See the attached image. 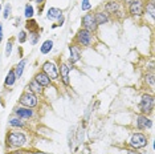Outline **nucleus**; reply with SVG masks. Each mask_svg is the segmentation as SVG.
<instances>
[{"instance_id":"f257e3e1","label":"nucleus","mask_w":155,"mask_h":154,"mask_svg":"<svg viewBox=\"0 0 155 154\" xmlns=\"http://www.w3.org/2000/svg\"><path fill=\"white\" fill-rule=\"evenodd\" d=\"M33 138L29 132H24L21 129H11L5 133L4 148L7 152L16 149H31Z\"/></svg>"},{"instance_id":"f03ea898","label":"nucleus","mask_w":155,"mask_h":154,"mask_svg":"<svg viewBox=\"0 0 155 154\" xmlns=\"http://www.w3.org/2000/svg\"><path fill=\"white\" fill-rule=\"evenodd\" d=\"M76 45H78L84 49V48H94L98 44V38H97V33H93L90 31H86L84 28H80L76 32L73 41Z\"/></svg>"},{"instance_id":"7ed1b4c3","label":"nucleus","mask_w":155,"mask_h":154,"mask_svg":"<svg viewBox=\"0 0 155 154\" xmlns=\"http://www.w3.org/2000/svg\"><path fill=\"white\" fill-rule=\"evenodd\" d=\"M154 106H155V97L153 92H144L140 96V100L138 102V113L144 116H151L154 113Z\"/></svg>"},{"instance_id":"20e7f679","label":"nucleus","mask_w":155,"mask_h":154,"mask_svg":"<svg viewBox=\"0 0 155 154\" xmlns=\"http://www.w3.org/2000/svg\"><path fill=\"white\" fill-rule=\"evenodd\" d=\"M147 145H149V137L143 132H133L127 143H126L127 148L135 149V150L144 149V148H147Z\"/></svg>"},{"instance_id":"39448f33","label":"nucleus","mask_w":155,"mask_h":154,"mask_svg":"<svg viewBox=\"0 0 155 154\" xmlns=\"http://www.w3.org/2000/svg\"><path fill=\"white\" fill-rule=\"evenodd\" d=\"M17 105L25 106V108H32V109H37V108L40 106V97L31 93V92H28V90H24V92L20 94Z\"/></svg>"},{"instance_id":"423d86ee","label":"nucleus","mask_w":155,"mask_h":154,"mask_svg":"<svg viewBox=\"0 0 155 154\" xmlns=\"http://www.w3.org/2000/svg\"><path fill=\"white\" fill-rule=\"evenodd\" d=\"M40 71L44 72L49 79L52 80V82L60 81V73H58V64L56 60H47L44 61L40 66Z\"/></svg>"},{"instance_id":"0eeeda50","label":"nucleus","mask_w":155,"mask_h":154,"mask_svg":"<svg viewBox=\"0 0 155 154\" xmlns=\"http://www.w3.org/2000/svg\"><path fill=\"white\" fill-rule=\"evenodd\" d=\"M12 114L16 116V117H20L23 120L27 121H36L38 118V112L37 109H32V108H25V106H20V105H16L12 110Z\"/></svg>"},{"instance_id":"6e6552de","label":"nucleus","mask_w":155,"mask_h":154,"mask_svg":"<svg viewBox=\"0 0 155 154\" xmlns=\"http://www.w3.org/2000/svg\"><path fill=\"white\" fill-rule=\"evenodd\" d=\"M127 13L134 20H140L144 16V0H133L127 5Z\"/></svg>"},{"instance_id":"1a4fd4ad","label":"nucleus","mask_w":155,"mask_h":154,"mask_svg":"<svg viewBox=\"0 0 155 154\" xmlns=\"http://www.w3.org/2000/svg\"><path fill=\"white\" fill-rule=\"evenodd\" d=\"M134 126L137 130L143 132V130H150L154 126V122L150 118V116H144V114H135L134 116Z\"/></svg>"},{"instance_id":"9d476101","label":"nucleus","mask_w":155,"mask_h":154,"mask_svg":"<svg viewBox=\"0 0 155 154\" xmlns=\"http://www.w3.org/2000/svg\"><path fill=\"white\" fill-rule=\"evenodd\" d=\"M58 73H60V81L62 82V85L69 88L70 86V71L73 69V66L68 64V61L58 60Z\"/></svg>"},{"instance_id":"9b49d317","label":"nucleus","mask_w":155,"mask_h":154,"mask_svg":"<svg viewBox=\"0 0 155 154\" xmlns=\"http://www.w3.org/2000/svg\"><path fill=\"white\" fill-rule=\"evenodd\" d=\"M81 28L86 31H90L93 33L98 32V25L96 23V19H94V12L93 11H87L85 15L81 19Z\"/></svg>"},{"instance_id":"f8f14e48","label":"nucleus","mask_w":155,"mask_h":154,"mask_svg":"<svg viewBox=\"0 0 155 154\" xmlns=\"http://www.w3.org/2000/svg\"><path fill=\"white\" fill-rule=\"evenodd\" d=\"M69 49V57H68V64L70 66H74L77 62L82 60V48L76 45L74 43H70L68 45Z\"/></svg>"},{"instance_id":"ddd939ff","label":"nucleus","mask_w":155,"mask_h":154,"mask_svg":"<svg viewBox=\"0 0 155 154\" xmlns=\"http://www.w3.org/2000/svg\"><path fill=\"white\" fill-rule=\"evenodd\" d=\"M102 9H104L111 19L118 11L123 9V3H122V0H106L104 7H102Z\"/></svg>"},{"instance_id":"4468645a","label":"nucleus","mask_w":155,"mask_h":154,"mask_svg":"<svg viewBox=\"0 0 155 154\" xmlns=\"http://www.w3.org/2000/svg\"><path fill=\"white\" fill-rule=\"evenodd\" d=\"M8 126L11 129H21V130H27V129L31 128V121L23 120L20 117H16V116H11L8 118Z\"/></svg>"},{"instance_id":"2eb2a0df","label":"nucleus","mask_w":155,"mask_h":154,"mask_svg":"<svg viewBox=\"0 0 155 154\" xmlns=\"http://www.w3.org/2000/svg\"><path fill=\"white\" fill-rule=\"evenodd\" d=\"M93 12H94V19H96V23H97L98 27L106 25V24H109L111 22L110 16H109L104 9H102V7H100V8L96 9V11H93Z\"/></svg>"},{"instance_id":"dca6fc26","label":"nucleus","mask_w":155,"mask_h":154,"mask_svg":"<svg viewBox=\"0 0 155 154\" xmlns=\"http://www.w3.org/2000/svg\"><path fill=\"white\" fill-rule=\"evenodd\" d=\"M25 90H28V92H31L33 94H36V96H38V97H44V93H45V88H43V86H41L35 79L29 80V82L27 84Z\"/></svg>"},{"instance_id":"f3484780","label":"nucleus","mask_w":155,"mask_h":154,"mask_svg":"<svg viewBox=\"0 0 155 154\" xmlns=\"http://www.w3.org/2000/svg\"><path fill=\"white\" fill-rule=\"evenodd\" d=\"M85 128H86V125H84L82 122L76 128V130H74V141H76L74 150L78 149L84 143V141H85Z\"/></svg>"},{"instance_id":"a211bd4d","label":"nucleus","mask_w":155,"mask_h":154,"mask_svg":"<svg viewBox=\"0 0 155 154\" xmlns=\"http://www.w3.org/2000/svg\"><path fill=\"white\" fill-rule=\"evenodd\" d=\"M33 79L36 80V81H37L38 84H40V85L43 86V88H45V89H47V88H51L52 84H53V82H52V80L49 79V77H48L47 75H45L44 72H41V71H38V72L35 73Z\"/></svg>"},{"instance_id":"6ab92c4d","label":"nucleus","mask_w":155,"mask_h":154,"mask_svg":"<svg viewBox=\"0 0 155 154\" xmlns=\"http://www.w3.org/2000/svg\"><path fill=\"white\" fill-rule=\"evenodd\" d=\"M61 15H64V12H62L61 8H57V7H51V8H48L47 11V19L51 20V22H57V19Z\"/></svg>"},{"instance_id":"aec40b11","label":"nucleus","mask_w":155,"mask_h":154,"mask_svg":"<svg viewBox=\"0 0 155 154\" xmlns=\"http://www.w3.org/2000/svg\"><path fill=\"white\" fill-rule=\"evenodd\" d=\"M100 105V101H91V102L89 104V106L86 108V110H85V113H84V121H82V124L84 125H86L87 122H89L90 120V117H91V114H93V112L96 110V108Z\"/></svg>"},{"instance_id":"412c9836","label":"nucleus","mask_w":155,"mask_h":154,"mask_svg":"<svg viewBox=\"0 0 155 154\" xmlns=\"http://www.w3.org/2000/svg\"><path fill=\"white\" fill-rule=\"evenodd\" d=\"M16 81H17V77L15 75V71H13V68H11L4 79V88H11V86L16 84Z\"/></svg>"},{"instance_id":"4be33fe9","label":"nucleus","mask_w":155,"mask_h":154,"mask_svg":"<svg viewBox=\"0 0 155 154\" xmlns=\"http://www.w3.org/2000/svg\"><path fill=\"white\" fill-rule=\"evenodd\" d=\"M143 82L146 84V86H149L150 90L153 92L154 88H155V73L154 72H144Z\"/></svg>"},{"instance_id":"5701e85b","label":"nucleus","mask_w":155,"mask_h":154,"mask_svg":"<svg viewBox=\"0 0 155 154\" xmlns=\"http://www.w3.org/2000/svg\"><path fill=\"white\" fill-rule=\"evenodd\" d=\"M74 130H76V126H70L68 129V134H66V142H68V148H69L70 152H73V150H74V146H76Z\"/></svg>"},{"instance_id":"b1692460","label":"nucleus","mask_w":155,"mask_h":154,"mask_svg":"<svg viewBox=\"0 0 155 154\" xmlns=\"http://www.w3.org/2000/svg\"><path fill=\"white\" fill-rule=\"evenodd\" d=\"M53 40L52 38H48V40H45L43 41V44L40 45V53L41 55H48V53H51L52 49H53Z\"/></svg>"},{"instance_id":"393cba45","label":"nucleus","mask_w":155,"mask_h":154,"mask_svg":"<svg viewBox=\"0 0 155 154\" xmlns=\"http://www.w3.org/2000/svg\"><path fill=\"white\" fill-rule=\"evenodd\" d=\"M27 62H28V60L27 59H21L17 64L13 66V71H15V75H16V77L17 79H20V77L23 76V73H24V69H25V65H27Z\"/></svg>"},{"instance_id":"a878e982","label":"nucleus","mask_w":155,"mask_h":154,"mask_svg":"<svg viewBox=\"0 0 155 154\" xmlns=\"http://www.w3.org/2000/svg\"><path fill=\"white\" fill-rule=\"evenodd\" d=\"M40 37H41L40 31H32V32H28V40H29L31 45H37L38 43H40Z\"/></svg>"},{"instance_id":"bb28decb","label":"nucleus","mask_w":155,"mask_h":154,"mask_svg":"<svg viewBox=\"0 0 155 154\" xmlns=\"http://www.w3.org/2000/svg\"><path fill=\"white\" fill-rule=\"evenodd\" d=\"M144 15L149 16L151 22H154L155 19V4L153 3H144Z\"/></svg>"},{"instance_id":"cd10ccee","label":"nucleus","mask_w":155,"mask_h":154,"mask_svg":"<svg viewBox=\"0 0 155 154\" xmlns=\"http://www.w3.org/2000/svg\"><path fill=\"white\" fill-rule=\"evenodd\" d=\"M25 31L27 32H32V31H40L38 23L35 19H29L25 22Z\"/></svg>"},{"instance_id":"c85d7f7f","label":"nucleus","mask_w":155,"mask_h":154,"mask_svg":"<svg viewBox=\"0 0 155 154\" xmlns=\"http://www.w3.org/2000/svg\"><path fill=\"white\" fill-rule=\"evenodd\" d=\"M35 16V7L29 3H27L25 7H24V17L25 20H29V19H33Z\"/></svg>"},{"instance_id":"c756f323","label":"nucleus","mask_w":155,"mask_h":154,"mask_svg":"<svg viewBox=\"0 0 155 154\" xmlns=\"http://www.w3.org/2000/svg\"><path fill=\"white\" fill-rule=\"evenodd\" d=\"M15 37H9L8 41H7L5 44V49H4V55L5 57H9V56L12 55V49H13V44H15Z\"/></svg>"},{"instance_id":"7c9ffc66","label":"nucleus","mask_w":155,"mask_h":154,"mask_svg":"<svg viewBox=\"0 0 155 154\" xmlns=\"http://www.w3.org/2000/svg\"><path fill=\"white\" fill-rule=\"evenodd\" d=\"M2 15H3V19L4 20H8L9 17L12 16V5H11V3H7V4L3 7Z\"/></svg>"},{"instance_id":"2f4dec72","label":"nucleus","mask_w":155,"mask_h":154,"mask_svg":"<svg viewBox=\"0 0 155 154\" xmlns=\"http://www.w3.org/2000/svg\"><path fill=\"white\" fill-rule=\"evenodd\" d=\"M17 40H19L20 44H25L28 41V32L25 29L19 31V35H17Z\"/></svg>"},{"instance_id":"473e14b6","label":"nucleus","mask_w":155,"mask_h":154,"mask_svg":"<svg viewBox=\"0 0 155 154\" xmlns=\"http://www.w3.org/2000/svg\"><path fill=\"white\" fill-rule=\"evenodd\" d=\"M7 154H33L32 149H16V150H9Z\"/></svg>"},{"instance_id":"72a5a7b5","label":"nucleus","mask_w":155,"mask_h":154,"mask_svg":"<svg viewBox=\"0 0 155 154\" xmlns=\"http://www.w3.org/2000/svg\"><path fill=\"white\" fill-rule=\"evenodd\" d=\"M81 11H82V12L91 11V4H90V0H82V2H81Z\"/></svg>"},{"instance_id":"f704fd0d","label":"nucleus","mask_w":155,"mask_h":154,"mask_svg":"<svg viewBox=\"0 0 155 154\" xmlns=\"http://www.w3.org/2000/svg\"><path fill=\"white\" fill-rule=\"evenodd\" d=\"M64 24H65V16H64V15H61V16H60L58 19H57V24H56V25L61 28L62 25H64Z\"/></svg>"},{"instance_id":"c9c22d12","label":"nucleus","mask_w":155,"mask_h":154,"mask_svg":"<svg viewBox=\"0 0 155 154\" xmlns=\"http://www.w3.org/2000/svg\"><path fill=\"white\" fill-rule=\"evenodd\" d=\"M126 154H142L139 152V150H135V149H130L127 148V150H126Z\"/></svg>"},{"instance_id":"e433bc0d","label":"nucleus","mask_w":155,"mask_h":154,"mask_svg":"<svg viewBox=\"0 0 155 154\" xmlns=\"http://www.w3.org/2000/svg\"><path fill=\"white\" fill-rule=\"evenodd\" d=\"M3 36H4V29H3V23H0V44L3 41Z\"/></svg>"},{"instance_id":"4c0bfd02","label":"nucleus","mask_w":155,"mask_h":154,"mask_svg":"<svg viewBox=\"0 0 155 154\" xmlns=\"http://www.w3.org/2000/svg\"><path fill=\"white\" fill-rule=\"evenodd\" d=\"M35 3H36L38 7H41V5H44V4H45V0H35Z\"/></svg>"},{"instance_id":"58836bf2","label":"nucleus","mask_w":155,"mask_h":154,"mask_svg":"<svg viewBox=\"0 0 155 154\" xmlns=\"http://www.w3.org/2000/svg\"><path fill=\"white\" fill-rule=\"evenodd\" d=\"M20 24H21V17H16V20H15V27H19Z\"/></svg>"},{"instance_id":"ea45409f","label":"nucleus","mask_w":155,"mask_h":154,"mask_svg":"<svg viewBox=\"0 0 155 154\" xmlns=\"http://www.w3.org/2000/svg\"><path fill=\"white\" fill-rule=\"evenodd\" d=\"M130 2H133V0H122V3H123V4H126V5H127Z\"/></svg>"},{"instance_id":"a19ab883","label":"nucleus","mask_w":155,"mask_h":154,"mask_svg":"<svg viewBox=\"0 0 155 154\" xmlns=\"http://www.w3.org/2000/svg\"><path fill=\"white\" fill-rule=\"evenodd\" d=\"M2 11H3V4H2V0H0V15H2Z\"/></svg>"},{"instance_id":"79ce46f5","label":"nucleus","mask_w":155,"mask_h":154,"mask_svg":"<svg viewBox=\"0 0 155 154\" xmlns=\"http://www.w3.org/2000/svg\"><path fill=\"white\" fill-rule=\"evenodd\" d=\"M146 3H153V4H155V0H146Z\"/></svg>"}]
</instances>
